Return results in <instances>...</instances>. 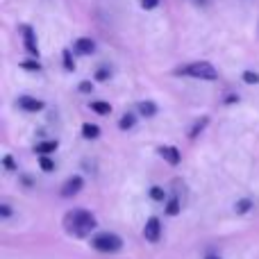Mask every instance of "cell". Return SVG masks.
<instances>
[{
  "label": "cell",
  "instance_id": "8992f818",
  "mask_svg": "<svg viewBox=\"0 0 259 259\" xmlns=\"http://www.w3.org/2000/svg\"><path fill=\"white\" fill-rule=\"evenodd\" d=\"M84 187V180L80 178V175H73V178H68L66 182H64V187H62V196L64 198H71V196H75L80 189Z\"/></svg>",
  "mask_w": 259,
  "mask_h": 259
},
{
  "label": "cell",
  "instance_id": "484cf974",
  "mask_svg": "<svg viewBox=\"0 0 259 259\" xmlns=\"http://www.w3.org/2000/svg\"><path fill=\"white\" fill-rule=\"evenodd\" d=\"M0 216H3V219L12 216V207H9V205H0Z\"/></svg>",
  "mask_w": 259,
  "mask_h": 259
},
{
  "label": "cell",
  "instance_id": "30bf717a",
  "mask_svg": "<svg viewBox=\"0 0 259 259\" xmlns=\"http://www.w3.org/2000/svg\"><path fill=\"white\" fill-rule=\"evenodd\" d=\"M91 109H94L96 114H100V116H107V114H112V105L103 103V100H94V103H91Z\"/></svg>",
  "mask_w": 259,
  "mask_h": 259
},
{
  "label": "cell",
  "instance_id": "7a4b0ae2",
  "mask_svg": "<svg viewBox=\"0 0 259 259\" xmlns=\"http://www.w3.org/2000/svg\"><path fill=\"white\" fill-rule=\"evenodd\" d=\"M175 75H189V77H196V80L214 82L216 77H219V71H216L209 62H191V64H187V66L178 68Z\"/></svg>",
  "mask_w": 259,
  "mask_h": 259
},
{
  "label": "cell",
  "instance_id": "5bb4252c",
  "mask_svg": "<svg viewBox=\"0 0 259 259\" xmlns=\"http://www.w3.org/2000/svg\"><path fill=\"white\" fill-rule=\"evenodd\" d=\"M134 123H137L134 114H123V118L118 121V127H121V130H130V127H134Z\"/></svg>",
  "mask_w": 259,
  "mask_h": 259
},
{
  "label": "cell",
  "instance_id": "d6986e66",
  "mask_svg": "<svg viewBox=\"0 0 259 259\" xmlns=\"http://www.w3.org/2000/svg\"><path fill=\"white\" fill-rule=\"evenodd\" d=\"M39 166L46 170V173H50V170L55 168V164H53V159H48V155H39Z\"/></svg>",
  "mask_w": 259,
  "mask_h": 259
},
{
  "label": "cell",
  "instance_id": "2e32d148",
  "mask_svg": "<svg viewBox=\"0 0 259 259\" xmlns=\"http://www.w3.org/2000/svg\"><path fill=\"white\" fill-rule=\"evenodd\" d=\"M250 207H252V200L243 198V200H239L237 205H234V209H237V214H246V211H250Z\"/></svg>",
  "mask_w": 259,
  "mask_h": 259
},
{
  "label": "cell",
  "instance_id": "277c9868",
  "mask_svg": "<svg viewBox=\"0 0 259 259\" xmlns=\"http://www.w3.org/2000/svg\"><path fill=\"white\" fill-rule=\"evenodd\" d=\"M23 44H25V50L32 55V57H39V46H36V34L30 25H23Z\"/></svg>",
  "mask_w": 259,
  "mask_h": 259
},
{
  "label": "cell",
  "instance_id": "ac0fdd59",
  "mask_svg": "<svg viewBox=\"0 0 259 259\" xmlns=\"http://www.w3.org/2000/svg\"><path fill=\"white\" fill-rule=\"evenodd\" d=\"M62 57H64V68H66V71H75V62H73V57H71V50H64Z\"/></svg>",
  "mask_w": 259,
  "mask_h": 259
},
{
  "label": "cell",
  "instance_id": "52a82bcc",
  "mask_svg": "<svg viewBox=\"0 0 259 259\" xmlns=\"http://www.w3.org/2000/svg\"><path fill=\"white\" fill-rule=\"evenodd\" d=\"M73 50H75L77 55H94L96 41L89 39V36H80V39H75V44H73Z\"/></svg>",
  "mask_w": 259,
  "mask_h": 259
},
{
  "label": "cell",
  "instance_id": "5b68a950",
  "mask_svg": "<svg viewBox=\"0 0 259 259\" xmlns=\"http://www.w3.org/2000/svg\"><path fill=\"white\" fill-rule=\"evenodd\" d=\"M143 237H146V241H150V243H157L159 241V237H161V225H159V219H148V223H146V228H143Z\"/></svg>",
  "mask_w": 259,
  "mask_h": 259
},
{
  "label": "cell",
  "instance_id": "d4e9b609",
  "mask_svg": "<svg viewBox=\"0 0 259 259\" xmlns=\"http://www.w3.org/2000/svg\"><path fill=\"white\" fill-rule=\"evenodd\" d=\"M77 89H80L82 94H91V91H94V84H91V82H80V87H77Z\"/></svg>",
  "mask_w": 259,
  "mask_h": 259
},
{
  "label": "cell",
  "instance_id": "ffe728a7",
  "mask_svg": "<svg viewBox=\"0 0 259 259\" xmlns=\"http://www.w3.org/2000/svg\"><path fill=\"white\" fill-rule=\"evenodd\" d=\"M207 123H209V118H207V116H205V118H200V121H198L196 125L191 127V132H189V137H191V139H193V137H198V132H202V127H205Z\"/></svg>",
  "mask_w": 259,
  "mask_h": 259
},
{
  "label": "cell",
  "instance_id": "4316f807",
  "mask_svg": "<svg viewBox=\"0 0 259 259\" xmlns=\"http://www.w3.org/2000/svg\"><path fill=\"white\" fill-rule=\"evenodd\" d=\"M5 166H7L9 170H14V159L12 157H5Z\"/></svg>",
  "mask_w": 259,
  "mask_h": 259
},
{
  "label": "cell",
  "instance_id": "83f0119b",
  "mask_svg": "<svg viewBox=\"0 0 259 259\" xmlns=\"http://www.w3.org/2000/svg\"><path fill=\"white\" fill-rule=\"evenodd\" d=\"M207 259H221V257H207Z\"/></svg>",
  "mask_w": 259,
  "mask_h": 259
},
{
  "label": "cell",
  "instance_id": "6da1fadb",
  "mask_svg": "<svg viewBox=\"0 0 259 259\" xmlns=\"http://www.w3.org/2000/svg\"><path fill=\"white\" fill-rule=\"evenodd\" d=\"M64 225H66V232L73 234V237H89L91 230L96 228V216L91 211L84 209H75V211H68L64 216Z\"/></svg>",
  "mask_w": 259,
  "mask_h": 259
},
{
  "label": "cell",
  "instance_id": "9c48e42d",
  "mask_svg": "<svg viewBox=\"0 0 259 259\" xmlns=\"http://www.w3.org/2000/svg\"><path fill=\"white\" fill-rule=\"evenodd\" d=\"M18 107L25 109V112H41V109H44V103L32 98V96H21V98H18Z\"/></svg>",
  "mask_w": 259,
  "mask_h": 259
},
{
  "label": "cell",
  "instance_id": "7c38bea8",
  "mask_svg": "<svg viewBox=\"0 0 259 259\" xmlns=\"http://www.w3.org/2000/svg\"><path fill=\"white\" fill-rule=\"evenodd\" d=\"M139 112H141L143 116H155V114H157V105L150 103V100H143V103H139Z\"/></svg>",
  "mask_w": 259,
  "mask_h": 259
},
{
  "label": "cell",
  "instance_id": "8fae6325",
  "mask_svg": "<svg viewBox=\"0 0 259 259\" xmlns=\"http://www.w3.org/2000/svg\"><path fill=\"white\" fill-rule=\"evenodd\" d=\"M82 134H84V139H98L100 127L94 125V123H84V125H82Z\"/></svg>",
  "mask_w": 259,
  "mask_h": 259
},
{
  "label": "cell",
  "instance_id": "7402d4cb",
  "mask_svg": "<svg viewBox=\"0 0 259 259\" xmlns=\"http://www.w3.org/2000/svg\"><path fill=\"white\" fill-rule=\"evenodd\" d=\"M21 68H25V71H41V64L34 62V59H27V62H21Z\"/></svg>",
  "mask_w": 259,
  "mask_h": 259
},
{
  "label": "cell",
  "instance_id": "cb8c5ba5",
  "mask_svg": "<svg viewBox=\"0 0 259 259\" xmlns=\"http://www.w3.org/2000/svg\"><path fill=\"white\" fill-rule=\"evenodd\" d=\"M157 5H159V0H141V7L146 9V12H150V9H155Z\"/></svg>",
  "mask_w": 259,
  "mask_h": 259
},
{
  "label": "cell",
  "instance_id": "ba28073f",
  "mask_svg": "<svg viewBox=\"0 0 259 259\" xmlns=\"http://www.w3.org/2000/svg\"><path fill=\"white\" fill-rule=\"evenodd\" d=\"M159 155L164 157V159L168 161L170 166H178L180 159H182V155H180V150H178L175 146H161V148H159Z\"/></svg>",
  "mask_w": 259,
  "mask_h": 259
},
{
  "label": "cell",
  "instance_id": "3957f363",
  "mask_svg": "<svg viewBox=\"0 0 259 259\" xmlns=\"http://www.w3.org/2000/svg\"><path fill=\"white\" fill-rule=\"evenodd\" d=\"M91 246L100 252H118L123 248V239L112 232H100L91 239Z\"/></svg>",
  "mask_w": 259,
  "mask_h": 259
},
{
  "label": "cell",
  "instance_id": "9a60e30c",
  "mask_svg": "<svg viewBox=\"0 0 259 259\" xmlns=\"http://www.w3.org/2000/svg\"><path fill=\"white\" fill-rule=\"evenodd\" d=\"M166 214L168 216H178L180 214V200L178 198H170L168 205H166Z\"/></svg>",
  "mask_w": 259,
  "mask_h": 259
},
{
  "label": "cell",
  "instance_id": "44dd1931",
  "mask_svg": "<svg viewBox=\"0 0 259 259\" xmlns=\"http://www.w3.org/2000/svg\"><path fill=\"white\" fill-rule=\"evenodd\" d=\"M109 77H112V71H109L107 66H103V68H98V71H96V80L105 82V80H109Z\"/></svg>",
  "mask_w": 259,
  "mask_h": 259
},
{
  "label": "cell",
  "instance_id": "603a6c76",
  "mask_svg": "<svg viewBox=\"0 0 259 259\" xmlns=\"http://www.w3.org/2000/svg\"><path fill=\"white\" fill-rule=\"evenodd\" d=\"M150 198H152V200H164V189L152 187L150 189Z\"/></svg>",
  "mask_w": 259,
  "mask_h": 259
},
{
  "label": "cell",
  "instance_id": "4fadbf2b",
  "mask_svg": "<svg viewBox=\"0 0 259 259\" xmlns=\"http://www.w3.org/2000/svg\"><path fill=\"white\" fill-rule=\"evenodd\" d=\"M55 150H57V141H44L34 148V152H39V155H48V152H55Z\"/></svg>",
  "mask_w": 259,
  "mask_h": 259
},
{
  "label": "cell",
  "instance_id": "e0dca14e",
  "mask_svg": "<svg viewBox=\"0 0 259 259\" xmlns=\"http://www.w3.org/2000/svg\"><path fill=\"white\" fill-rule=\"evenodd\" d=\"M241 77L246 84H259V73H255V71H243Z\"/></svg>",
  "mask_w": 259,
  "mask_h": 259
}]
</instances>
